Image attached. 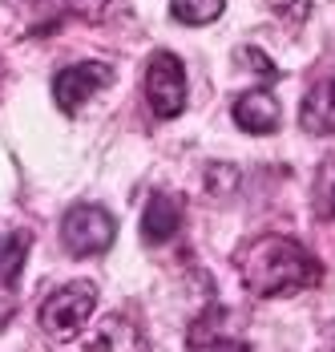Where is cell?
<instances>
[{"label":"cell","instance_id":"obj_1","mask_svg":"<svg viewBox=\"0 0 335 352\" xmlns=\"http://www.w3.org/2000/svg\"><path fill=\"white\" fill-rule=\"evenodd\" d=\"M242 287L259 300H283L299 296L323 280V263L291 235H259L238 255Z\"/></svg>","mask_w":335,"mask_h":352},{"label":"cell","instance_id":"obj_2","mask_svg":"<svg viewBox=\"0 0 335 352\" xmlns=\"http://www.w3.org/2000/svg\"><path fill=\"white\" fill-rule=\"evenodd\" d=\"M93 308H97V287L89 280H77V283H65V287H57V292H49L45 300H41V328L53 336V340H73L89 316H93Z\"/></svg>","mask_w":335,"mask_h":352},{"label":"cell","instance_id":"obj_3","mask_svg":"<svg viewBox=\"0 0 335 352\" xmlns=\"http://www.w3.org/2000/svg\"><path fill=\"white\" fill-rule=\"evenodd\" d=\"M117 239V223L113 214L97 207V203H77L65 211V223H61V243L73 259H93V255H105Z\"/></svg>","mask_w":335,"mask_h":352},{"label":"cell","instance_id":"obj_4","mask_svg":"<svg viewBox=\"0 0 335 352\" xmlns=\"http://www.w3.org/2000/svg\"><path fill=\"white\" fill-rule=\"evenodd\" d=\"M146 98L150 109L158 118H178L186 109V69L178 61V53L158 49L150 57V69H146Z\"/></svg>","mask_w":335,"mask_h":352},{"label":"cell","instance_id":"obj_5","mask_svg":"<svg viewBox=\"0 0 335 352\" xmlns=\"http://www.w3.org/2000/svg\"><path fill=\"white\" fill-rule=\"evenodd\" d=\"M186 352H251V349H246V340L238 336L231 308H227V304H206L198 316L190 320Z\"/></svg>","mask_w":335,"mask_h":352},{"label":"cell","instance_id":"obj_6","mask_svg":"<svg viewBox=\"0 0 335 352\" xmlns=\"http://www.w3.org/2000/svg\"><path fill=\"white\" fill-rule=\"evenodd\" d=\"M113 81V69L105 61H77V65H65V69L53 77V102L65 109V113H77L93 94H101L105 85Z\"/></svg>","mask_w":335,"mask_h":352},{"label":"cell","instance_id":"obj_7","mask_svg":"<svg viewBox=\"0 0 335 352\" xmlns=\"http://www.w3.org/2000/svg\"><path fill=\"white\" fill-rule=\"evenodd\" d=\"M25 255H29V235L25 231H16L8 243L0 247V332L8 328V320L16 316V304H21Z\"/></svg>","mask_w":335,"mask_h":352},{"label":"cell","instance_id":"obj_8","mask_svg":"<svg viewBox=\"0 0 335 352\" xmlns=\"http://www.w3.org/2000/svg\"><path fill=\"white\" fill-rule=\"evenodd\" d=\"M178 227H182V195H174V190L150 195V203L141 211V239L150 247H162L178 235Z\"/></svg>","mask_w":335,"mask_h":352},{"label":"cell","instance_id":"obj_9","mask_svg":"<svg viewBox=\"0 0 335 352\" xmlns=\"http://www.w3.org/2000/svg\"><path fill=\"white\" fill-rule=\"evenodd\" d=\"M85 352H150L137 320L122 316V312H109L97 320L93 336L85 340Z\"/></svg>","mask_w":335,"mask_h":352},{"label":"cell","instance_id":"obj_10","mask_svg":"<svg viewBox=\"0 0 335 352\" xmlns=\"http://www.w3.org/2000/svg\"><path fill=\"white\" fill-rule=\"evenodd\" d=\"M231 118H235V126H242L246 134H275L279 122H283V109L275 102V94L259 85V89H246L238 98L235 109H231Z\"/></svg>","mask_w":335,"mask_h":352},{"label":"cell","instance_id":"obj_11","mask_svg":"<svg viewBox=\"0 0 335 352\" xmlns=\"http://www.w3.org/2000/svg\"><path fill=\"white\" fill-rule=\"evenodd\" d=\"M299 126L307 134H335V77H323L307 89L299 106Z\"/></svg>","mask_w":335,"mask_h":352},{"label":"cell","instance_id":"obj_12","mask_svg":"<svg viewBox=\"0 0 335 352\" xmlns=\"http://www.w3.org/2000/svg\"><path fill=\"white\" fill-rule=\"evenodd\" d=\"M222 8H227V0H170L174 21H182V25H210L222 16Z\"/></svg>","mask_w":335,"mask_h":352},{"label":"cell","instance_id":"obj_13","mask_svg":"<svg viewBox=\"0 0 335 352\" xmlns=\"http://www.w3.org/2000/svg\"><path fill=\"white\" fill-rule=\"evenodd\" d=\"M238 57H242V61H246L251 69H259L263 77H279V69L270 65V61H267V53H259V49H238Z\"/></svg>","mask_w":335,"mask_h":352},{"label":"cell","instance_id":"obj_14","mask_svg":"<svg viewBox=\"0 0 335 352\" xmlns=\"http://www.w3.org/2000/svg\"><path fill=\"white\" fill-rule=\"evenodd\" d=\"M105 4H109V0H65V8L77 12V16H97Z\"/></svg>","mask_w":335,"mask_h":352},{"label":"cell","instance_id":"obj_15","mask_svg":"<svg viewBox=\"0 0 335 352\" xmlns=\"http://www.w3.org/2000/svg\"><path fill=\"white\" fill-rule=\"evenodd\" d=\"M327 214H335V190H332V203H327Z\"/></svg>","mask_w":335,"mask_h":352}]
</instances>
